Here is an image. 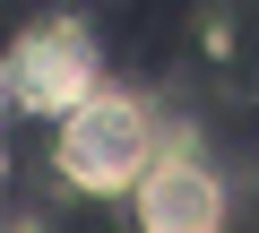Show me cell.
<instances>
[{"instance_id": "obj_1", "label": "cell", "mask_w": 259, "mask_h": 233, "mask_svg": "<svg viewBox=\"0 0 259 233\" xmlns=\"http://www.w3.org/2000/svg\"><path fill=\"white\" fill-rule=\"evenodd\" d=\"M156 156H164V121H156V104L130 95V86H95L78 112H61V138H52V173L69 190H87V199L139 190Z\"/></svg>"}, {"instance_id": "obj_2", "label": "cell", "mask_w": 259, "mask_h": 233, "mask_svg": "<svg viewBox=\"0 0 259 233\" xmlns=\"http://www.w3.org/2000/svg\"><path fill=\"white\" fill-rule=\"evenodd\" d=\"M0 78H9V104L18 112H44V121H61V112H78L95 86H104V52L78 18H44L9 43V61H0Z\"/></svg>"}, {"instance_id": "obj_3", "label": "cell", "mask_w": 259, "mask_h": 233, "mask_svg": "<svg viewBox=\"0 0 259 233\" xmlns=\"http://www.w3.org/2000/svg\"><path fill=\"white\" fill-rule=\"evenodd\" d=\"M130 216H139V233H225V181L207 156L164 147L147 181L130 190Z\"/></svg>"}, {"instance_id": "obj_4", "label": "cell", "mask_w": 259, "mask_h": 233, "mask_svg": "<svg viewBox=\"0 0 259 233\" xmlns=\"http://www.w3.org/2000/svg\"><path fill=\"white\" fill-rule=\"evenodd\" d=\"M0 233H26V224H18V216H0Z\"/></svg>"}, {"instance_id": "obj_5", "label": "cell", "mask_w": 259, "mask_h": 233, "mask_svg": "<svg viewBox=\"0 0 259 233\" xmlns=\"http://www.w3.org/2000/svg\"><path fill=\"white\" fill-rule=\"evenodd\" d=\"M0 181H9V147H0Z\"/></svg>"}, {"instance_id": "obj_6", "label": "cell", "mask_w": 259, "mask_h": 233, "mask_svg": "<svg viewBox=\"0 0 259 233\" xmlns=\"http://www.w3.org/2000/svg\"><path fill=\"white\" fill-rule=\"evenodd\" d=\"M0 104H9V78H0Z\"/></svg>"}]
</instances>
